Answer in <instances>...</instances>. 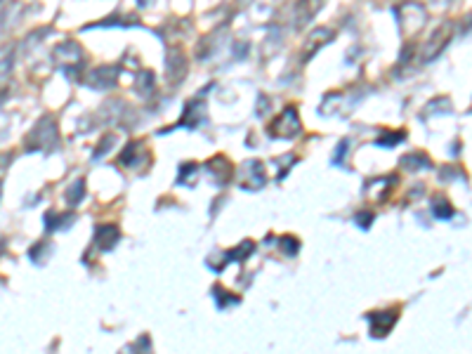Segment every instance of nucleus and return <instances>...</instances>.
<instances>
[{
  "label": "nucleus",
  "mask_w": 472,
  "mask_h": 354,
  "mask_svg": "<svg viewBox=\"0 0 472 354\" xmlns=\"http://www.w3.org/2000/svg\"><path fill=\"white\" fill-rule=\"evenodd\" d=\"M355 220H357V225L362 227V229H369L371 225H374V213L362 211V213H357V215H355Z\"/></svg>",
  "instance_id": "29"
},
{
  "label": "nucleus",
  "mask_w": 472,
  "mask_h": 354,
  "mask_svg": "<svg viewBox=\"0 0 472 354\" xmlns=\"http://www.w3.org/2000/svg\"><path fill=\"white\" fill-rule=\"evenodd\" d=\"M205 168H208V173L212 175L215 185H227L231 177H234V166H231L224 156H212Z\"/></svg>",
  "instance_id": "14"
},
{
  "label": "nucleus",
  "mask_w": 472,
  "mask_h": 354,
  "mask_svg": "<svg viewBox=\"0 0 472 354\" xmlns=\"http://www.w3.org/2000/svg\"><path fill=\"white\" fill-rule=\"evenodd\" d=\"M52 62H55L57 67L71 78V81L81 78V74L85 71V55H83L81 45H78L76 41L59 43L57 48L52 50Z\"/></svg>",
  "instance_id": "2"
},
{
  "label": "nucleus",
  "mask_w": 472,
  "mask_h": 354,
  "mask_svg": "<svg viewBox=\"0 0 472 354\" xmlns=\"http://www.w3.org/2000/svg\"><path fill=\"white\" fill-rule=\"evenodd\" d=\"M336 38V34L331 29H326V26H321V29H314L310 34V38L305 41V45H302V59L307 62L310 57H314L319 50L324 48V45H329L331 41Z\"/></svg>",
  "instance_id": "11"
},
{
  "label": "nucleus",
  "mask_w": 472,
  "mask_h": 354,
  "mask_svg": "<svg viewBox=\"0 0 472 354\" xmlns=\"http://www.w3.org/2000/svg\"><path fill=\"white\" fill-rule=\"evenodd\" d=\"M279 251H281L286 258H293L300 251V241L295 239V236H281L279 239Z\"/></svg>",
  "instance_id": "24"
},
{
  "label": "nucleus",
  "mask_w": 472,
  "mask_h": 354,
  "mask_svg": "<svg viewBox=\"0 0 472 354\" xmlns=\"http://www.w3.org/2000/svg\"><path fill=\"white\" fill-rule=\"evenodd\" d=\"M118 142V137L116 135H104V140L99 142V147L95 149V154H92V161H99L102 159V156H106L111 152V149H114V144Z\"/></svg>",
  "instance_id": "25"
},
{
  "label": "nucleus",
  "mask_w": 472,
  "mask_h": 354,
  "mask_svg": "<svg viewBox=\"0 0 472 354\" xmlns=\"http://www.w3.org/2000/svg\"><path fill=\"white\" fill-rule=\"evenodd\" d=\"M397 19L402 24V31L407 36H414L428 24V15H425V8L418 3H407L404 8L397 10Z\"/></svg>",
  "instance_id": "5"
},
{
  "label": "nucleus",
  "mask_w": 472,
  "mask_h": 354,
  "mask_svg": "<svg viewBox=\"0 0 472 354\" xmlns=\"http://www.w3.org/2000/svg\"><path fill=\"white\" fill-rule=\"evenodd\" d=\"M137 3L142 5V8H147V5H149V0H137Z\"/></svg>",
  "instance_id": "31"
},
{
  "label": "nucleus",
  "mask_w": 472,
  "mask_h": 354,
  "mask_svg": "<svg viewBox=\"0 0 472 354\" xmlns=\"http://www.w3.org/2000/svg\"><path fill=\"white\" fill-rule=\"evenodd\" d=\"M324 0H298L293 5V15H291V24L295 31H305L307 26L314 22V17L321 12Z\"/></svg>",
  "instance_id": "8"
},
{
  "label": "nucleus",
  "mask_w": 472,
  "mask_h": 354,
  "mask_svg": "<svg viewBox=\"0 0 472 354\" xmlns=\"http://www.w3.org/2000/svg\"><path fill=\"white\" fill-rule=\"evenodd\" d=\"M201 123H205V107H203V102H198V100L187 102V107H184V114H182V118H179L177 126L179 128L194 130V128H201Z\"/></svg>",
  "instance_id": "13"
},
{
  "label": "nucleus",
  "mask_w": 472,
  "mask_h": 354,
  "mask_svg": "<svg viewBox=\"0 0 472 354\" xmlns=\"http://www.w3.org/2000/svg\"><path fill=\"white\" fill-rule=\"evenodd\" d=\"M253 251H255V244H253L250 239H245L236 248H231V251H224L222 255H224V260H227V262H243V260L250 258Z\"/></svg>",
  "instance_id": "18"
},
{
  "label": "nucleus",
  "mask_w": 472,
  "mask_h": 354,
  "mask_svg": "<svg viewBox=\"0 0 472 354\" xmlns=\"http://www.w3.org/2000/svg\"><path fill=\"white\" fill-rule=\"evenodd\" d=\"M118 241H121V229H118L116 225H99L95 229V246L102 253L114 251V248L118 246Z\"/></svg>",
  "instance_id": "12"
},
{
  "label": "nucleus",
  "mask_w": 472,
  "mask_h": 354,
  "mask_svg": "<svg viewBox=\"0 0 472 354\" xmlns=\"http://www.w3.org/2000/svg\"><path fill=\"white\" fill-rule=\"evenodd\" d=\"M397 185V175H390V177H381V180H371L366 185V194L371 196L374 201L378 203H385L390 196V189Z\"/></svg>",
  "instance_id": "15"
},
{
  "label": "nucleus",
  "mask_w": 472,
  "mask_h": 354,
  "mask_svg": "<svg viewBox=\"0 0 472 354\" xmlns=\"http://www.w3.org/2000/svg\"><path fill=\"white\" fill-rule=\"evenodd\" d=\"M0 196H3V182H0Z\"/></svg>",
  "instance_id": "32"
},
{
  "label": "nucleus",
  "mask_w": 472,
  "mask_h": 354,
  "mask_svg": "<svg viewBox=\"0 0 472 354\" xmlns=\"http://www.w3.org/2000/svg\"><path fill=\"white\" fill-rule=\"evenodd\" d=\"M430 206H432V215H435L437 220L454 218V206H451L449 199H444V196H435V201H432Z\"/></svg>",
  "instance_id": "22"
},
{
  "label": "nucleus",
  "mask_w": 472,
  "mask_h": 354,
  "mask_svg": "<svg viewBox=\"0 0 472 354\" xmlns=\"http://www.w3.org/2000/svg\"><path fill=\"white\" fill-rule=\"evenodd\" d=\"M397 319H399L397 310H390V312H371V314H366L371 336H374V338H385L392 329H395Z\"/></svg>",
  "instance_id": "9"
},
{
  "label": "nucleus",
  "mask_w": 472,
  "mask_h": 354,
  "mask_svg": "<svg viewBox=\"0 0 472 354\" xmlns=\"http://www.w3.org/2000/svg\"><path fill=\"white\" fill-rule=\"evenodd\" d=\"M404 137H407L404 133H385L376 144L378 147H397L399 142H404Z\"/></svg>",
  "instance_id": "28"
},
{
  "label": "nucleus",
  "mask_w": 472,
  "mask_h": 354,
  "mask_svg": "<svg viewBox=\"0 0 472 354\" xmlns=\"http://www.w3.org/2000/svg\"><path fill=\"white\" fill-rule=\"evenodd\" d=\"M147 152L144 149V142H128L123 149V154L118 156V166L121 168H135L142 163V154Z\"/></svg>",
  "instance_id": "16"
},
{
  "label": "nucleus",
  "mask_w": 472,
  "mask_h": 354,
  "mask_svg": "<svg viewBox=\"0 0 472 354\" xmlns=\"http://www.w3.org/2000/svg\"><path fill=\"white\" fill-rule=\"evenodd\" d=\"M451 38H454V24H442L423 45V55H421L423 62H435L444 52V48L451 43Z\"/></svg>",
  "instance_id": "6"
},
{
  "label": "nucleus",
  "mask_w": 472,
  "mask_h": 354,
  "mask_svg": "<svg viewBox=\"0 0 472 354\" xmlns=\"http://www.w3.org/2000/svg\"><path fill=\"white\" fill-rule=\"evenodd\" d=\"M345 149H347V142H340V147H338V152H336V159H333L336 163L340 161V156L345 154Z\"/></svg>",
  "instance_id": "30"
},
{
  "label": "nucleus",
  "mask_w": 472,
  "mask_h": 354,
  "mask_svg": "<svg viewBox=\"0 0 472 354\" xmlns=\"http://www.w3.org/2000/svg\"><path fill=\"white\" fill-rule=\"evenodd\" d=\"M71 225H74V215L71 213H57V211L45 213V229L48 232H57V229H66Z\"/></svg>",
  "instance_id": "17"
},
{
  "label": "nucleus",
  "mask_w": 472,
  "mask_h": 354,
  "mask_svg": "<svg viewBox=\"0 0 472 354\" xmlns=\"http://www.w3.org/2000/svg\"><path fill=\"white\" fill-rule=\"evenodd\" d=\"M57 144H59V128L52 116H43L41 121L31 128V133L24 137V149L29 154H36V152L50 154L57 149Z\"/></svg>",
  "instance_id": "1"
},
{
  "label": "nucleus",
  "mask_w": 472,
  "mask_h": 354,
  "mask_svg": "<svg viewBox=\"0 0 472 354\" xmlns=\"http://www.w3.org/2000/svg\"><path fill=\"white\" fill-rule=\"evenodd\" d=\"M212 295H215V305H217V310H227L229 305H238V303H241V298H238L236 293L224 291L222 286H215V288H212Z\"/></svg>",
  "instance_id": "21"
},
{
  "label": "nucleus",
  "mask_w": 472,
  "mask_h": 354,
  "mask_svg": "<svg viewBox=\"0 0 472 354\" xmlns=\"http://www.w3.org/2000/svg\"><path fill=\"white\" fill-rule=\"evenodd\" d=\"M15 67V48H0V78L8 76Z\"/></svg>",
  "instance_id": "23"
},
{
  "label": "nucleus",
  "mask_w": 472,
  "mask_h": 354,
  "mask_svg": "<svg viewBox=\"0 0 472 354\" xmlns=\"http://www.w3.org/2000/svg\"><path fill=\"white\" fill-rule=\"evenodd\" d=\"M83 78L92 90H109L118 83V69L116 67H97V69L88 71Z\"/></svg>",
  "instance_id": "10"
},
{
  "label": "nucleus",
  "mask_w": 472,
  "mask_h": 354,
  "mask_svg": "<svg viewBox=\"0 0 472 354\" xmlns=\"http://www.w3.org/2000/svg\"><path fill=\"white\" fill-rule=\"evenodd\" d=\"M300 133H302V123L295 107H286L281 114L274 118V123L267 128V135L272 140H295Z\"/></svg>",
  "instance_id": "3"
},
{
  "label": "nucleus",
  "mask_w": 472,
  "mask_h": 354,
  "mask_svg": "<svg viewBox=\"0 0 472 354\" xmlns=\"http://www.w3.org/2000/svg\"><path fill=\"white\" fill-rule=\"evenodd\" d=\"M196 173H198L196 163H184V166H179L177 182H182V185H194V182H191V177H194Z\"/></svg>",
  "instance_id": "27"
},
{
  "label": "nucleus",
  "mask_w": 472,
  "mask_h": 354,
  "mask_svg": "<svg viewBox=\"0 0 472 354\" xmlns=\"http://www.w3.org/2000/svg\"><path fill=\"white\" fill-rule=\"evenodd\" d=\"M85 199V180H74L64 192V201L69 203L71 208H76L78 203Z\"/></svg>",
  "instance_id": "20"
},
{
  "label": "nucleus",
  "mask_w": 472,
  "mask_h": 354,
  "mask_svg": "<svg viewBox=\"0 0 472 354\" xmlns=\"http://www.w3.org/2000/svg\"><path fill=\"white\" fill-rule=\"evenodd\" d=\"M402 166L409 170V173H416V170H425L430 168V156H425L423 152H414V154H407L402 159Z\"/></svg>",
  "instance_id": "19"
},
{
  "label": "nucleus",
  "mask_w": 472,
  "mask_h": 354,
  "mask_svg": "<svg viewBox=\"0 0 472 354\" xmlns=\"http://www.w3.org/2000/svg\"><path fill=\"white\" fill-rule=\"evenodd\" d=\"M236 185L245 189V192H257L267 185V170H264L262 161H245L241 163V168L234 170Z\"/></svg>",
  "instance_id": "4"
},
{
  "label": "nucleus",
  "mask_w": 472,
  "mask_h": 354,
  "mask_svg": "<svg viewBox=\"0 0 472 354\" xmlns=\"http://www.w3.org/2000/svg\"><path fill=\"white\" fill-rule=\"evenodd\" d=\"M142 78H144V83L137 81L135 88L142 97H149L151 93H154V74H151V71H142Z\"/></svg>",
  "instance_id": "26"
},
{
  "label": "nucleus",
  "mask_w": 472,
  "mask_h": 354,
  "mask_svg": "<svg viewBox=\"0 0 472 354\" xmlns=\"http://www.w3.org/2000/svg\"><path fill=\"white\" fill-rule=\"evenodd\" d=\"M187 74H189V62L187 57H184V52L177 48H170L165 52V78H168V83L179 85L187 78Z\"/></svg>",
  "instance_id": "7"
}]
</instances>
